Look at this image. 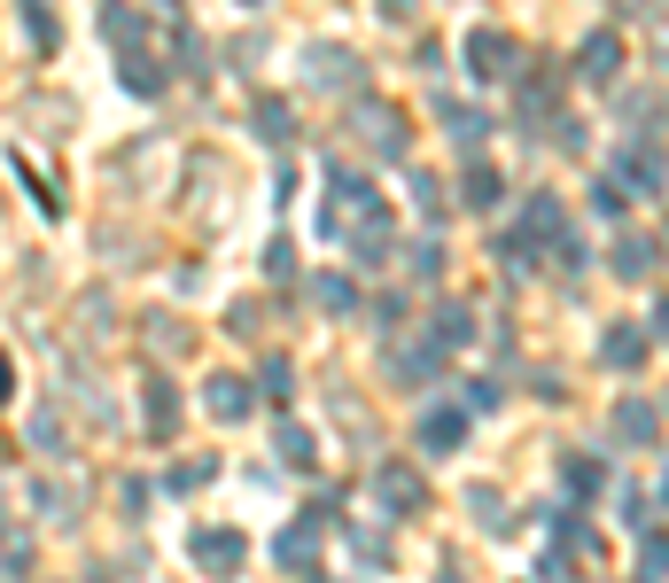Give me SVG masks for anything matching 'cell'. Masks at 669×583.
Segmentation results:
<instances>
[{
	"mask_svg": "<svg viewBox=\"0 0 669 583\" xmlns=\"http://www.w3.org/2000/svg\"><path fill=\"white\" fill-rule=\"evenodd\" d=\"M467 62H475V78H514L522 70V47L507 32H467Z\"/></svg>",
	"mask_w": 669,
	"mask_h": 583,
	"instance_id": "1",
	"label": "cell"
},
{
	"mask_svg": "<svg viewBox=\"0 0 669 583\" xmlns=\"http://www.w3.org/2000/svg\"><path fill=\"white\" fill-rule=\"evenodd\" d=\"M195 560H203L211 575H234V568H241V537H234V529H203V537H195Z\"/></svg>",
	"mask_w": 669,
	"mask_h": 583,
	"instance_id": "2",
	"label": "cell"
},
{
	"mask_svg": "<svg viewBox=\"0 0 669 583\" xmlns=\"http://www.w3.org/2000/svg\"><path fill=\"white\" fill-rule=\"evenodd\" d=\"M576 70H583V78H615V70H623V39H615V32H592V39H583V55H576Z\"/></svg>",
	"mask_w": 669,
	"mask_h": 583,
	"instance_id": "3",
	"label": "cell"
},
{
	"mask_svg": "<svg viewBox=\"0 0 669 583\" xmlns=\"http://www.w3.org/2000/svg\"><path fill=\"white\" fill-rule=\"evenodd\" d=\"M522 241H560V203L553 195H530L522 203Z\"/></svg>",
	"mask_w": 669,
	"mask_h": 583,
	"instance_id": "4",
	"label": "cell"
},
{
	"mask_svg": "<svg viewBox=\"0 0 669 583\" xmlns=\"http://www.w3.org/2000/svg\"><path fill=\"white\" fill-rule=\"evenodd\" d=\"M608 366H638L646 358V335H638V327H608V351H600Z\"/></svg>",
	"mask_w": 669,
	"mask_h": 583,
	"instance_id": "5",
	"label": "cell"
},
{
	"mask_svg": "<svg viewBox=\"0 0 669 583\" xmlns=\"http://www.w3.org/2000/svg\"><path fill=\"white\" fill-rule=\"evenodd\" d=\"M203 397H211V412H218V421H241V404H249V389H241V381H226V374H218Z\"/></svg>",
	"mask_w": 669,
	"mask_h": 583,
	"instance_id": "6",
	"label": "cell"
},
{
	"mask_svg": "<svg viewBox=\"0 0 669 583\" xmlns=\"http://www.w3.org/2000/svg\"><path fill=\"white\" fill-rule=\"evenodd\" d=\"M125 87H133V94H140V102H148V94H156V87H163V70H156V62H148V55H125Z\"/></svg>",
	"mask_w": 669,
	"mask_h": 583,
	"instance_id": "7",
	"label": "cell"
},
{
	"mask_svg": "<svg viewBox=\"0 0 669 583\" xmlns=\"http://www.w3.org/2000/svg\"><path fill=\"white\" fill-rule=\"evenodd\" d=\"M623 180H631V187H646V195L661 187V172H654V148H631V156H623Z\"/></svg>",
	"mask_w": 669,
	"mask_h": 583,
	"instance_id": "8",
	"label": "cell"
},
{
	"mask_svg": "<svg viewBox=\"0 0 669 583\" xmlns=\"http://www.w3.org/2000/svg\"><path fill=\"white\" fill-rule=\"evenodd\" d=\"M24 16H32V47L47 55L55 47V9H47V0H24Z\"/></svg>",
	"mask_w": 669,
	"mask_h": 583,
	"instance_id": "9",
	"label": "cell"
},
{
	"mask_svg": "<svg viewBox=\"0 0 669 583\" xmlns=\"http://www.w3.org/2000/svg\"><path fill=\"white\" fill-rule=\"evenodd\" d=\"M467 203H475V210L498 203V172H490V163H475V172H467Z\"/></svg>",
	"mask_w": 669,
	"mask_h": 583,
	"instance_id": "10",
	"label": "cell"
},
{
	"mask_svg": "<svg viewBox=\"0 0 669 583\" xmlns=\"http://www.w3.org/2000/svg\"><path fill=\"white\" fill-rule=\"evenodd\" d=\"M311 288H319V304H327V311H351V304H359L343 273H327V281H311Z\"/></svg>",
	"mask_w": 669,
	"mask_h": 583,
	"instance_id": "11",
	"label": "cell"
},
{
	"mask_svg": "<svg viewBox=\"0 0 669 583\" xmlns=\"http://www.w3.org/2000/svg\"><path fill=\"white\" fill-rule=\"evenodd\" d=\"M615 428H623V436H638V444H646V436H654V404H623V421H615Z\"/></svg>",
	"mask_w": 669,
	"mask_h": 583,
	"instance_id": "12",
	"label": "cell"
},
{
	"mask_svg": "<svg viewBox=\"0 0 669 583\" xmlns=\"http://www.w3.org/2000/svg\"><path fill=\"white\" fill-rule=\"evenodd\" d=\"M444 133H460V140H483V117H475V110H452V102H444Z\"/></svg>",
	"mask_w": 669,
	"mask_h": 583,
	"instance_id": "13",
	"label": "cell"
},
{
	"mask_svg": "<svg viewBox=\"0 0 669 583\" xmlns=\"http://www.w3.org/2000/svg\"><path fill=\"white\" fill-rule=\"evenodd\" d=\"M615 265H623V273H631V281H638V273H646V265H654V249H646V241H623V249H615Z\"/></svg>",
	"mask_w": 669,
	"mask_h": 583,
	"instance_id": "14",
	"label": "cell"
},
{
	"mask_svg": "<svg viewBox=\"0 0 669 583\" xmlns=\"http://www.w3.org/2000/svg\"><path fill=\"white\" fill-rule=\"evenodd\" d=\"M460 436H467V421H460V412H452V421H429V444H436V451H452Z\"/></svg>",
	"mask_w": 669,
	"mask_h": 583,
	"instance_id": "15",
	"label": "cell"
},
{
	"mask_svg": "<svg viewBox=\"0 0 669 583\" xmlns=\"http://www.w3.org/2000/svg\"><path fill=\"white\" fill-rule=\"evenodd\" d=\"M102 32H110V39H125V32H133V9H125V0H110V9H102Z\"/></svg>",
	"mask_w": 669,
	"mask_h": 583,
	"instance_id": "16",
	"label": "cell"
},
{
	"mask_svg": "<svg viewBox=\"0 0 669 583\" xmlns=\"http://www.w3.org/2000/svg\"><path fill=\"white\" fill-rule=\"evenodd\" d=\"M0 389H9V366H0Z\"/></svg>",
	"mask_w": 669,
	"mask_h": 583,
	"instance_id": "17",
	"label": "cell"
}]
</instances>
